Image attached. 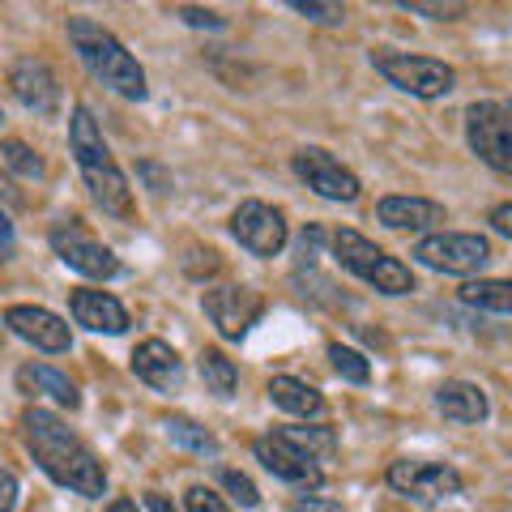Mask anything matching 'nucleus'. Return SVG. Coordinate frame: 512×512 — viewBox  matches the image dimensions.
I'll use <instances>...</instances> for the list:
<instances>
[{"mask_svg":"<svg viewBox=\"0 0 512 512\" xmlns=\"http://www.w3.org/2000/svg\"><path fill=\"white\" fill-rule=\"evenodd\" d=\"M436 406H440L444 419H453V423H483L487 410H491L487 393L470 380H444L440 393H436Z\"/></svg>","mask_w":512,"mask_h":512,"instance_id":"aec40b11","label":"nucleus"},{"mask_svg":"<svg viewBox=\"0 0 512 512\" xmlns=\"http://www.w3.org/2000/svg\"><path fill=\"white\" fill-rule=\"evenodd\" d=\"M466 137H470V150L491 171L512 175V116L500 103H474L466 111Z\"/></svg>","mask_w":512,"mask_h":512,"instance_id":"0eeeda50","label":"nucleus"},{"mask_svg":"<svg viewBox=\"0 0 512 512\" xmlns=\"http://www.w3.org/2000/svg\"><path fill=\"white\" fill-rule=\"evenodd\" d=\"M13 508H18V478L0 470V512H13Z\"/></svg>","mask_w":512,"mask_h":512,"instance_id":"473e14b6","label":"nucleus"},{"mask_svg":"<svg viewBox=\"0 0 512 512\" xmlns=\"http://www.w3.org/2000/svg\"><path fill=\"white\" fill-rule=\"evenodd\" d=\"M487 222H491V227L500 231V235H508V239H512V201L495 205V210H491V218H487Z\"/></svg>","mask_w":512,"mask_h":512,"instance_id":"72a5a7b5","label":"nucleus"},{"mask_svg":"<svg viewBox=\"0 0 512 512\" xmlns=\"http://www.w3.org/2000/svg\"><path fill=\"white\" fill-rule=\"evenodd\" d=\"M18 384H22V393L30 397H47V402H56L64 410H77L82 406V393H77V384L56 372V367H47V363H26L18 367Z\"/></svg>","mask_w":512,"mask_h":512,"instance_id":"6ab92c4d","label":"nucleus"},{"mask_svg":"<svg viewBox=\"0 0 512 512\" xmlns=\"http://www.w3.org/2000/svg\"><path fill=\"white\" fill-rule=\"evenodd\" d=\"M286 440L299 444L303 453L316 457V461L320 457H333V448H338V440H333L329 427H291V431H286Z\"/></svg>","mask_w":512,"mask_h":512,"instance_id":"bb28decb","label":"nucleus"},{"mask_svg":"<svg viewBox=\"0 0 512 512\" xmlns=\"http://www.w3.org/2000/svg\"><path fill=\"white\" fill-rule=\"evenodd\" d=\"M222 487H227L244 508H256V504H261V491H256V483H252L248 474H239V470H222Z\"/></svg>","mask_w":512,"mask_h":512,"instance_id":"cd10ccee","label":"nucleus"},{"mask_svg":"<svg viewBox=\"0 0 512 512\" xmlns=\"http://www.w3.org/2000/svg\"><path fill=\"white\" fill-rule=\"evenodd\" d=\"M5 325L35 350H47V355H64V350L73 346L69 325H64L56 312L35 308V303H13V308L5 312Z\"/></svg>","mask_w":512,"mask_h":512,"instance_id":"2eb2a0df","label":"nucleus"},{"mask_svg":"<svg viewBox=\"0 0 512 512\" xmlns=\"http://www.w3.org/2000/svg\"><path fill=\"white\" fill-rule=\"evenodd\" d=\"M201 308H205V316L218 325V333L222 338H244V333L261 320V312H265V299L252 291V286H214V291H205V299H201Z\"/></svg>","mask_w":512,"mask_h":512,"instance_id":"9d476101","label":"nucleus"},{"mask_svg":"<svg viewBox=\"0 0 512 512\" xmlns=\"http://www.w3.org/2000/svg\"><path fill=\"white\" fill-rule=\"evenodd\" d=\"M184 508H188V512H227L222 495H214L210 487H192V491L184 495Z\"/></svg>","mask_w":512,"mask_h":512,"instance_id":"c756f323","label":"nucleus"},{"mask_svg":"<svg viewBox=\"0 0 512 512\" xmlns=\"http://www.w3.org/2000/svg\"><path fill=\"white\" fill-rule=\"evenodd\" d=\"M333 256L342 261V269H350L355 278H363L367 286H376V291L384 295H410L414 291V274L397 261V256H389L384 248H376L367 235L342 227L338 235H333Z\"/></svg>","mask_w":512,"mask_h":512,"instance_id":"20e7f679","label":"nucleus"},{"mask_svg":"<svg viewBox=\"0 0 512 512\" xmlns=\"http://www.w3.org/2000/svg\"><path fill=\"white\" fill-rule=\"evenodd\" d=\"M508 116H512V107H508Z\"/></svg>","mask_w":512,"mask_h":512,"instance_id":"a19ab883","label":"nucleus"},{"mask_svg":"<svg viewBox=\"0 0 512 512\" xmlns=\"http://www.w3.org/2000/svg\"><path fill=\"white\" fill-rule=\"evenodd\" d=\"M389 487L410 495V500H448V495L461 491V474L453 466H444V461H393L389 466Z\"/></svg>","mask_w":512,"mask_h":512,"instance_id":"9b49d317","label":"nucleus"},{"mask_svg":"<svg viewBox=\"0 0 512 512\" xmlns=\"http://www.w3.org/2000/svg\"><path fill=\"white\" fill-rule=\"evenodd\" d=\"M0 163L13 167L18 175H26V180H39L43 175V163H39V154L26 146V141L18 137H9V141H0Z\"/></svg>","mask_w":512,"mask_h":512,"instance_id":"393cba45","label":"nucleus"},{"mask_svg":"<svg viewBox=\"0 0 512 512\" xmlns=\"http://www.w3.org/2000/svg\"><path fill=\"white\" fill-rule=\"evenodd\" d=\"M69 43H73L77 60H82L103 86L124 94V99H146V69L124 52V43L111 35V30H103L94 18H69Z\"/></svg>","mask_w":512,"mask_h":512,"instance_id":"7ed1b4c3","label":"nucleus"},{"mask_svg":"<svg viewBox=\"0 0 512 512\" xmlns=\"http://www.w3.org/2000/svg\"><path fill=\"white\" fill-rule=\"evenodd\" d=\"M146 504L150 512H175V504H167V495H158V491H146Z\"/></svg>","mask_w":512,"mask_h":512,"instance_id":"e433bc0d","label":"nucleus"},{"mask_svg":"<svg viewBox=\"0 0 512 512\" xmlns=\"http://www.w3.org/2000/svg\"><path fill=\"white\" fill-rule=\"evenodd\" d=\"M376 73L389 86L414 94V99H440V94L453 90L457 73L453 64H444L436 56H410V52H372Z\"/></svg>","mask_w":512,"mask_h":512,"instance_id":"39448f33","label":"nucleus"},{"mask_svg":"<svg viewBox=\"0 0 512 512\" xmlns=\"http://www.w3.org/2000/svg\"><path fill=\"white\" fill-rule=\"evenodd\" d=\"M9 90H13V99H18L26 111H35V116H43V120L60 116V82H56V73L47 60H35V56L13 60Z\"/></svg>","mask_w":512,"mask_h":512,"instance_id":"f8f14e48","label":"nucleus"},{"mask_svg":"<svg viewBox=\"0 0 512 512\" xmlns=\"http://www.w3.org/2000/svg\"><path fill=\"white\" fill-rule=\"evenodd\" d=\"M69 146H73L77 167H82V175H86L90 197L99 201L107 214L133 218V192H128V180H124V171L116 167V158H111L107 141H103V133H99V124H94V116H90L86 107H73Z\"/></svg>","mask_w":512,"mask_h":512,"instance_id":"f03ea898","label":"nucleus"},{"mask_svg":"<svg viewBox=\"0 0 512 512\" xmlns=\"http://www.w3.org/2000/svg\"><path fill=\"white\" fill-rule=\"evenodd\" d=\"M201 380H205V389H210V393L231 397L235 384H239V372H235V363L222 355L218 346H205L201 350Z\"/></svg>","mask_w":512,"mask_h":512,"instance_id":"b1692460","label":"nucleus"},{"mask_svg":"<svg viewBox=\"0 0 512 512\" xmlns=\"http://www.w3.org/2000/svg\"><path fill=\"white\" fill-rule=\"evenodd\" d=\"M133 376L146 380L150 389H158V393H175L184 384V359L175 355L167 342L150 338V342H141L133 350Z\"/></svg>","mask_w":512,"mask_h":512,"instance_id":"dca6fc26","label":"nucleus"},{"mask_svg":"<svg viewBox=\"0 0 512 512\" xmlns=\"http://www.w3.org/2000/svg\"><path fill=\"white\" fill-rule=\"evenodd\" d=\"M291 512H338V504L333 500H312L308 495V500H291Z\"/></svg>","mask_w":512,"mask_h":512,"instance_id":"c9c22d12","label":"nucleus"},{"mask_svg":"<svg viewBox=\"0 0 512 512\" xmlns=\"http://www.w3.org/2000/svg\"><path fill=\"white\" fill-rule=\"evenodd\" d=\"M256 461H261V466L274 478L291 483V487L316 491L320 483H325V470L316 466V457H308L299 444L286 440V431H269V436L256 440Z\"/></svg>","mask_w":512,"mask_h":512,"instance_id":"1a4fd4ad","label":"nucleus"},{"mask_svg":"<svg viewBox=\"0 0 512 512\" xmlns=\"http://www.w3.org/2000/svg\"><path fill=\"white\" fill-rule=\"evenodd\" d=\"M376 218L393 231H427L436 222H444V205L427 197H384L376 205Z\"/></svg>","mask_w":512,"mask_h":512,"instance_id":"a211bd4d","label":"nucleus"},{"mask_svg":"<svg viewBox=\"0 0 512 512\" xmlns=\"http://www.w3.org/2000/svg\"><path fill=\"white\" fill-rule=\"evenodd\" d=\"M461 299H466L470 308H483V312H504V316H512V282H504V278L466 282V286H461Z\"/></svg>","mask_w":512,"mask_h":512,"instance_id":"4be33fe9","label":"nucleus"},{"mask_svg":"<svg viewBox=\"0 0 512 512\" xmlns=\"http://www.w3.org/2000/svg\"><path fill=\"white\" fill-rule=\"evenodd\" d=\"M291 9L303 13V18H312V22H342L346 18L342 5H320V0H291Z\"/></svg>","mask_w":512,"mask_h":512,"instance_id":"c85d7f7f","label":"nucleus"},{"mask_svg":"<svg viewBox=\"0 0 512 512\" xmlns=\"http://www.w3.org/2000/svg\"><path fill=\"white\" fill-rule=\"evenodd\" d=\"M402 9L427 13V18H436V22H453V18H461V13H466V5H427V0H406Z\"/></svg>","mask_w":512,"mask_h":512,"instance_id":"7c9ffc66","label":"nucleus"},{"mask_svg":"<svg viewBox=\"0 0 512 512\" xmlns=\"http://www.w3.org/2000/svg\"><path fill=\"white\" fill-rule=\"evenodd\" d=\"M69 308H73L77 325H86L90 333H124L128 329L124 303L116 295H107V291H73Z\"/></svg>","mask_w":512,"mask_h":512,"instance_id":"f3484780","label":"nucleus"},{"mask_svg":"<svg viewBox=\"0 0 512 512\" xmlns=\"http://www.w3.org/2000/svg\"><path fill=\"white\" fill-rule=\"evenodd\" d=\"M269 402L286 414H299V419H316L325 410V397H320L308 380H295V376H274L269 380Z\"/></svg>","mask_w":512,"mask_h":512,"instance_id":"412c9836","label":"nucleus"},{"mask_svg":"<svg viewBox=\"0 0 512 512\" xmlns=\"http://www.w3.org/2000/svg\"><path fill=\"white\" fill-rule=\"evenodd\" d=\"M419 265L436 269V274H478L491 261V244L483 235H461V231H440L414 244Z\"/></svg>","mask_w":512,"mask_h":512,"instance_id":"423d86ee","label":"nucleus"},{"mask_svg":"<svg viewBox=\"0 0 512 512\" xmlns=\"http://www.w3.org/2000/svg\"><path fill=\"white\" fill-rule=\"evenodd\" d=\"M231 235L252 256H278L286 248V218H282V210H274V205H265V201H244L231 214Z\"/></svg>","mask_w":512,"mask_h":512,"instance_id":"ddd939ff","label":"nucleus"},{"mask_svg":"<svg viewBox=\"0 0 512 512\" xmlns=\"http://www.w3.org/2000/svg\"><path fill=\"white\" fill-rule=\"evenodd\" d=\"M175 13H180L188 26H210V30H222V26H227V22H222L218 13H210V9H175Z\"/></svg>","mask_w":512,"mask_h":512,"instance_id":"2f4dec72","label":"nucleus"},{"mask_svg":"<svg viewBox=\"0 0 512 512\" xmlns=\"http://www.w3.org/2000/svg\"><path fill=\"white\" fill-rule=\"evenodd\" d=\"M0 192H5V197H9V201H18V188H13V184H9V175H0Z\"/></svg>","mask_w":512,"mask_h":512,"instance_id":"58836bf2","label":"nucleus"},{"mask_svg":"<svg viewBox=\"0 0 512 512\" xmlns=\"http://www.w3.org/2000/svg\"><path fill=\"white\" fill-rule=\"evenodd\" d=\"M141 175H150V184H154L158 192H163V188H167V175H163V171H158L154 163H141Z\"/></svg>","mask_w":512,"mask_h":512,"instance_id":"4c0bfd02","label":"nucleus"},{"mask_svg":"<svg viewBox=\"0 0 512 512\" xmlns=\"http://www.w3.org/2000/svg\"><path fill=\"white\" fill-rule=\"evenodd\" d=\"M163 427H167V440H171V444H180V448H188V453H201V457H214V453H218L214 431H205L201 423L184 419V414H171Z\"/></svg>","mask_w":512,"mask_h":512,"instance_id":"5701e85b","label":"nucleus"},{"mask_svg":"<svg viewBox=\"0 0 512 512\" xmlns=\"http://www.w3.org/2000/svg\"><path fill=\"white\" fill-rule=\"evenodd\" d=\"M13 244H18V239H13V222H9L5 210H0V261H5V256H13Z\"/></svg>","mask_w":512,"mask_h":512,"instance_id":"f704fd0d","label":"nucleus"},{"mask_svg":"<svg viewBox=\"0 0 512 512\" xmlns=\"http://www.w3.org/2000/svg\"><path fill=\"white\" fill-rule=\"evenodd\" d=\"M329 359H333V372H338L342 380H350V384H367V380H372V367H367V359L359 355V350L333 342L329 346Z\"/></svg>","mask_w":512,"mask_h":512,"instance_id":"a878e982","label":"nucleus"},{"mask_svg":"<svg viewBox=\"0 0 512 512\" xmlns=\"http://www.w3.org/2000/svg\"><path fill=\"white\" fill-rule=\"evenodd\" d=\"M107 512H137V504H133V500H116V504H111Z\"/></svg>","mask_w":512,"mask_h":512,"instance_id":"ea45409f","label":"nucleus"},{"mask_svg":"<svg viewBox=\"0 0 512 512\" xmlns=\"http://www.w3.org/2000/svg\"><path fill=\"white\" fill-rule=\"evenodd\" d=\"M52 248H56V256L64 265L77 269V274H86V278H116L120 274L116 252H111L103 239H94L77 218L56 222L52 227Z\"/></svg>","mask_w":512,"mask_h":512,"instance_id":"6e6552de","label":"nucleus"},{"mask_svg":"<svg viewBox=\"0 0 512 512\" xmlns=\"http://www.w3.org/2000/svg\"><path fill=\"white\" fill-rule=\"evenodd\" d=\"M295 175L325 201H359V175L342 167L329 150H299L295 154Z\"/></svg>","mask_w":512,"mask_h":512,"instance_id":"4468645a","label":"nucleus"},{"mask_svg":"<svg viewBox=\"0 0 512 512\" xmlns=\"http://www.w3.org/2000/svg\"><path fill=\"white\" fill-rule=\"evenodd\" d=\"M18 423H22V440L30 448V457L39 461V470L52 478V483L69 487L77 495H90V500H99L107 491V474L99 466V457L90 453L82 436H73L60 414L30 406V410H22Z\"/></svg>","mask_w":512,"mask_h":512,"instance_id":"f257e3e1","label":"nucleus"}]
</instances>
